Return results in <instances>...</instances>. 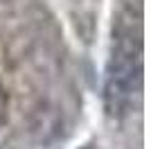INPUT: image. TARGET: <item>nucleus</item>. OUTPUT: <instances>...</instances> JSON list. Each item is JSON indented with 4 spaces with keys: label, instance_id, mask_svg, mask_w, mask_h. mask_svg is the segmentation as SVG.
Masks as SVG:
<instances>
[{
    "label": "nucleus",
    "instance_id": "obj_1",
    "mask_svg": "<svg viewBox=\"0 0 151 149\" xmlns=\"http://www.w3.org/2000/svg\"><path fill=\"white\" fill-rule=\"evenodd\" d=\"M140 50L131 36H120L106 66V108L111 115H124L140 88Z\"/></svg>",
    "mask_w": 151,
    "mask_h": 149
},
{
    "label": "nucleus",
    "instance_id": "obj_2",
    "mask_svg": "<svg viewBox=\"0 0 151 149\" xmlns=\"http://www.w3.org/2000/svg\"><path fill=\"white\" fill-rule=\"evenodd\" d=\"M2 106H5V95H2V88H0V113H2Z\"/></svg>",
    "mask_w": 151,
    "mask_h": 149
},
{
    "label": "nucleus",
    "instance_id": "obj_3",
    "mask_svg": "<svg viewBox=\"0 0 151 149\" xmlns=\"http://www.w3.org/2000/svg\"><path fill=\"white\" fill-rule=\"evenodd\" d=\"M81 149H93V145H83V147Z\"/></svg>",
    "mask_w": 151,
    "mask_h": 149
}]
</instances>
